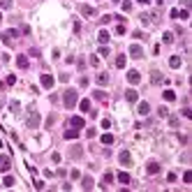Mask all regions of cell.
Listing matches in <instances>:
<instances>
[{"label": "cell", "mask_w": 192, "mask_h": 192, "mask_svg": "<svg viewBox=\"0 0 192 192\" xmlns=\"http://www.w3.org/2000/svg\"><path fill=\"white\" fill-rule=\"evenodd\" d=\"M76 100H79V93H76L74 88H67V90H65V95H63V102H65V107H67V109H74Z\"/></svg>", "instance_id": "obj_1"}, {"label": "cell", "mask_w": 192, "mask_h": 192, "mask_svg": "<svg viewBox=\"0 0 192 192\" xmlns=\"http://www.w3.org/2000/svg\"><path fill=\"white\" fill-rule=\"evenodd\" d=\"M37 125H39V114H37V111H30V116H28V128L37 130Z\"/></svg>", "instance_id": "obj_2"}, {"label": "cell", "mask_w": 192, "mask_h": 192, "mask_svg": "<svg viewBox=\"0 0 192 192\" xmlns=\"http://www.w3.org/2000/svg\"><path fill=\"white\" fill-rule=\"evenodd\" d=\"M9 167H12V160H9L7 155H0V174L9 171Z\"/></svg>", "instance_id": "obj_3"}, {"label": "cell", "mask_w": 192, "mask_h": 192, "mask_svg": "<svg viewBox=\"0 0 192 192\" xmlns=\"http://www.w3.org/2000/svg\"><path fill=\"white\" fill-rule=\"evenodd\" d=\"M0 37H2V42H5V44H9L14 37H19V30H5Z\"/></svg>", "instance_id": "obj_4"}, {"label": "cell", "mask_w": 192, "mask_h": 192, "mask_svg": "<svg viewBox=\"0 0 192 192\" xmlns=\"http://www.w3.org/2000/svg\"><path fill=\"white\" fill-rule=\"evenodd\" d=\"M130 56H132V58H144V49L137 46V44H132V46H130Z\"/></svg>", "instance_id": "obj_5"}, {"label": "cell", "mask_w": 192, "mask_h": 192, "mask_svg": "<svg viewBox=\"0 0 192 192\" xmlns=\"http://www.w3.org/2000/svg\"><path fill=\"white\" fill-rule=\"evenodd\" d=\"M118 160H121V164L130 167V164H132V155H130V151H123V153L118 155Z\"/></svg>", "instance_id": "obj_6"}, {"label": "cell", "mask_w": 192, "mask_h": 192, "mask_svg": "<svg viewBox=\"0 0 192 192\" xmlns=\"http://www.w3.org/2000/svg\"><path fill=\"white\" fill-rule=\"evenodd\" d=\"M128 81L130 83H139V81H141V74H139L137 69H132V72H128Z\"/></svg>", "instance_id": "obj_7"}, {"label": "cell", "mask_w": 192, "mask_h": 192, "mask_svg": "<svg viewBox=\"0 0 192 192\" xmlns=\"http://www.w3.org/2000/svg\"><path fill=\"white\" fill-rule=\"evenodd\" d=\"M79 12H81L83 16H93V14H95V9H93L90 5H79Z\"/></svg>", "instance_id": "obj_8"}, {"label": "cell", "mask_w": 192, "mask_h": 192, "mask_svg": "<svg viewBox=\"0 0 192 192\" xmlns=\"http://www.w3.org/2000/svg\"><path fill=\"white\" fill-rule=\"evenodd\" d=\"M39 81H42V86H44V88H51V86H53V76H51V74H42V79H39Z\"/></svg>", "instance_id": "obj_9"}, {"label": "cell", "mask_w": 192, "mask_h": 192, "mask_svg": "<svg viewBox=\"0 0 192 192\" xmlns=\"http://www.w3.org/2000/svg\"><path fill=\"white\" fill-rule=\"evenodd\" d=\"M146 171H148V174L153 176V174H158V171H160V164H158V162H148V167H146Z\"/></svg>", "instance_id": "obj_10"}, {"label": "cell", "mask_w": 192, "mask_h": 192, "mask_svg": "<svg viewBox=\"0 0 192 192\" xmlns=\"http://www.w3.org/2000/svg\"><path fill=\"white\" fill-rule=\"evenodd\" d=\"M95 81L100 83V86H107V83H109V74H104V72H102V74H97Z\"/></svg>", "instance_id": "obj_11"}, {"label": "cell", "mask_w": 192, "mask_h": 192, "mask_svg": "<svg viewBox=\"0 0 192 192\" xmlns=\"http://www.w3.org/2000/svg\"><path fill=\"white\" fill-rule=\"evenodd\" d=\"M139 114H141V116H148V114H151V107H148V102H141V104H139Z\"/></svg>", "instance_id": "obj_12"}, {"label": "cell", "mask_w": 192, "mask_h": 192, "mask_svg": "<svg viewBox=\"0 0 192 192\" xmlns=\"http://www.w3.org/2000/svg\"><path fill=\"white\" fill-rule=\"evenodd\" d=\"M83 125H86V123H83V118H81V116H74V118H72V128H83Z\"/></svg>", "instance_id": "obj_13"}, {"label": "cell", "mask_w": 192, "mask_h": 192, "mask_svg": "<svg viewBox=\"0 0 192 192\" xmlns=\"http://www.w3.org/2000/svg\"><path fill=\"white\" fill-rule=\"evenodd\" d=\"M137 90H132V88H130V90H125V100H128V102H137Z\"/></svg>", "instance_id": "obj_14"}, {"label": "cell", "mask_w": 192, "mask_h": 192, "mask_svg": "<svg viewBox=\"0 0 192 192\" xmlns=\"http://www.w3.org/2000/svg\"><path fill=\"white\" fill-rule=\"evenodd\" d=\"M16 65H19L21 69H26V67H28V58H26V56H19V58H16Z\"/></svg>", "instance_id": "obj_15"}, {"label": "cell", "mask_w": 192, "mask_h": 192, "mask_svg": "<svg viewBox=\"0 0 192 192\" xmlns=\"http://www.w3.org/2000/svg\"><path fill=\"white\" fill-rule=\"evenodd\" d=\"M164 102H174V100H176V93H174V90H164Z\"/></svg>", "instance_id": "obj_16"}, {"label": "cell", "mask_w": 192, "mask_h": 192, "mask_svg": "<svg viewBox=\"0 0 192 192\" xmlns=\"http://www.w3.org/2000/svg\"><path fill=\"white\" fill-rule=\"evenodd\" d=\"M76 137H79V130L74 128V130H67V132H65V139H76Z\"/></svg>", "instance_id": "obj_17"}, {"label": "cell", "mask_w": 192, "mask_h": 192, "mask_svg": "<svg viewBox=\"0 0 192 192\" xmlns=\"http://www.w3.org/2000/svg\"><path fill=\"white\" fill-rule=\"evenodd\" d=\"M97 39H100L102 44H107V42H109V32H107V30H100V35H97Z\"/></svg>", "instance_id": "obj_18"}, {"label": "cell", "mask_w": 192, "mask_h": 192, "mask_svg": "<svg viewBox=\"0 0 192 192\" xmlns=\"http://www.w3.org/2000/svg\"><path fill=\"white\" fill-rule=\"evenodd\" d=\"M169 65H171L174 69H176V67H181V58H178V56H171V58H169Z\"/></svg>", "instance_id": "obj_19"}, {"label": "cell", "mask_w": 192, "mask_h": 192, "mask_svg": "<svg viewBox=\"0 0 192 192\" xmlns=\"http://www.w3.org/2000/svg\"><path fill=\"white\" fill-rule=\"evenodd\" d=\"M81 188H83V190H93V178H88V176H86V178H83V185H81Z\"/></svg>", "instance_id": "obj_20"}, {"label": "cell", "mask_w": 192, "mask_h": 192, "mask_svg": "<svg viewBox=\"0 0 192 192\" xmlns=\"http://www.w3.org/2000/svg\"><path fill=\"white\" fill-rule=\"evenodd\" d=\"M125 63H128V60H125V56H118V58H116V67H118V69H123Z\"/></svg>", "instance_id": "obj_21"}, {"label": "cell", "mask_w": 192, "mask_h": 192, "mask_svg": "<svg viewBox=\"0 0 192 192\" xmlns=\"http://www.w3.org/2000/svg\"><path fill=\"white\" fill-rule=\"evenodd\" d=\"M118 183H130V174L121 171V174H118Z\"/></svg>", "instance_id": "obj_22"}, {"label": "cell", "mask_w": 192, "mask_h": 192, "mask_svg": "<svg viewBox=\"0 0 192 192\" xmlns=\"http://www.w3.org/2000/svg\"><path fill=\"white\" fill-rule=\"evenodd\" d=\"M79 109H81V111H88V109H90V100H81Z\"/></svg>", "instance_id": "obj_23"}, {"label": "cell", "mask_w": 192, "mask_h": 192, "mask_svg": "<svg viewBox=\"0 0 192 192\" xmlns=\"http://www.w3.org/2000/svg\"><path fill=\"white\" fill-rule=\"evenodd\" d=\"M102 144H114V134H102Z\"/></svg>", "instance_id": "obj_24"}, {"label": "cell", "mask_w": 192, "mask_h": 192, "mask_svg": "<svg viewBox=\"0 0 192 192\" xmlns=\"http://www.w3.org/2000/svg\"><path fill=\"white\" fill-rule=\"evenodd\" d=\"M2 185H5V188H12V185H14V178H12V176H5V178H2Z\"/></svg>", "instance_id": "obj_25"}, {"label": "cell", "mask_w": 192, "mask_h": 192, "mask_svg": "<svg viewBox=\"0 0 192 192\" xmlns=\"http://www.w3.org/2000/svg\"><path fill=\"white\" fill-rule=\"evenodd\" d=\"M12 5H14L12 0H0V7H2V9H12Z\"/></svg>", "instance_id": "obj_26"}, {"label": "cell", "mask_w": 192, "mask_h": 192, "mask_svg": "<svg viewBox=\"0 0 192 192\" xmlns=\"http://www.w3.org/2000/svg\"><path fill=\"white\" fill-rule=\"evenodd\" d=\"M139 19H141V23H144V26H151V16H148V14H141Z\"/></svg>", "instance_id": "obj_27"}, {"label": "cell", "mask_w": 192, "mask_h": 192, "mask_svg": "<svg viewBox=\"0 0 192 192\" xmlns=\"http://www.w3.org/2000/svg\"><path fill=\"white\" fill-rule=\"evenodd\" d=\"M69 176H72L74 181H79V178H81V171H79V169H72V171H69Z\"/></svg>", "instance_id": "obj_28"}, {"label": "cell", "mask_w": 192, "mask_h": 192, "mask_svg": "<svg viewBox=\"0 0 192 192\" xmlns=\"http://www.w3.org/2000/svg\"><path fill=\"white\" fill-rule=\"evenodd\" d=\"M151 79H153V83H160V81H162L160 72H153V76H151Z\"/></svg>", "instance_id": "obj_29"}, {"label": "cell", "mask_w": 192, "mask_h": 192, "mask_svg": "<svg viewBox=\"0 0 192 192\" xmlns=\"http://www.w3.org/2000/svg\"><path fill=\"white\" fill-rule=\"evenodd\" d=\"M158 114H160L162 118H167V116H169V111H167V107H160V109H158Z\"/></svg>", "instance_id": "obj_30"}, {"label": "cell", "mask_w": 192, "mask_h": 192, "mask_svg": "<svg viewBox=\"0 0 192 192\" xmlns=\"http://www.w3.org/2000/svg\"><path fill=\"white\" fill-rule=\"evenodd\" d=\"M183 181H185V183H192V171H185V174H183Z\"/></svg>", "instance_id": "obj_31"}, {"label": "cell", "mask_w": 192, "mask_h": 192, "mask_svg": "<svg viewBox=\"0 0 192 192\" xmlns=\"http://www.w3.org/2000/svg\"><path fill=\"white\" fill-rule=\"evenodd\" d=\"M178 16H181V19H185V21H188V19H190V12H188V9H183V12H178Z\"/></svg>", "instance_id": "obj_32"}, {"label": "cell", "mask_w": 192, "mask_h": 192, "mask_svg": "<svg viewBox=\"0 0 192 192\" xmlns=\"http://www.w3.org/2000/svg\"><path fill=\"white\" fill-rule=\"evenodd\" d=\"M164 42H167V44L174 42V32H164Z\"/></svg>", "instance_id": "obj_33"}, {"label": "cell", "mask_w": 192, "mask_h": 192, "mask_svg": "<svg viewBox=\"0 0 192 192\" xmlns=\"http://www.w3.org/2000/svg\"><path fill=\"white\" fill-rule=\"evenodd\" d=\"M169 125L174 130H178V118H169Z\"/></svg>", "instance_id": "obj_34"}, {"label": "cell", "mask_w": 192, "mask_h": 192, "mask_svg": "<svg viewBox=\"0 0 192 192\" xmlns=\"http://www.w3.org/2000/svg\"><path fill=\"white\" fill-rule=\"evenodd\" d=\"M12 83H16V76H14V74H9V76H7V86H12Z\"/></svg>", "instance_id": "obj_35"}, {"label": "cell", "mask_w": 192, "mask_h": 192, "mask_svg": "<svg viewBox=\"0 0 192 192\" xmlns=\"http://www.w3.org/2000/svg\"><path fill=\"white\" fill-rule=\"evenodd\" d=\"M132 37H137V39H144V32H141V30H134V32H132Z\"/></svg>", "instance_id": "obj_36"}, {"label": "cell", "mask_w": 192, "mask_h": 192, "mask_svg": "<svg viewBox=\"0 0 192 192\" xmlns=\"http://www.w3.org/2000/svg\"><path fill=\"white\" fill-rule=\"evenodd\" d=\"M123 9H125V12H130V9H132V2H130V0H125V2H123Z\"/></svg>", "instance_id": "obj_37"}, {"label": "cell", "mask_w": 192, "mask_h": 192, "mask_svg": "<svg viewBox=\"0 0 192 192\" xmlns=\"http://www.w3.org/2000/svg\"><path fill=\"white\" fill-rule=\"evenodd\" d=\"M114 181V174H104V183H111Z\"/></svg>", "instance_id": "obj_38"}, {"label": "cell", "mask_w": 192, "mask_h": 192, "mask_svg": "<svg viewBox=\"0 0 192 192\" xmlns=\"http://www.w3.org/2000/svg\"><path fill=\"white\" fill-rule=\"evenodd\" d=\"M167 181H169V183H176V174H174V171H171V174H169V176H167Z\"/></svg>", "instance_id": "obj_39"}, {"label": "cell", "mask_w": 192, "mask_h": 192, "mask_svg": "<svg viewBox=\"0 0 192 192\" xmlns=\"http://www.w3.org/2000/svg\"><path fill=\"white\" fill-rule=\"evenodd\" d=\"M102 128H104V130L111 128V121H109V118H104V121H102Z\"/></svg>", "instance_id": "obj_40"}, {"label": "cell", "mask_w": 192, "mask_h": 192, "mask_svg": "<svg viewBox=\"0 0 192 192\" xmlns=\"http://www.w3.org/2000/svg\"><path fill=\"white\" fill-rule=\"evenodd\" d=\"M116 32H118V35H123V32H125V26H123V23H118V28H116Z\"/></svg>", "instance_id": "obj_41"}, {"label": "cell", "mask_w": 192, "mask_h": 192, "mask_svg": "<svg viewBox=\"0 0 192 192\" xmlns=\"http://www.w3.org/2000/svg\"><path fill=\"white\" fill-rule=\"evenodd\" d=\"M139 2H141V5H148V2H151V0H139Z\"/></svg>", "instance_id": "obj_42"}, {"label": "cell", "mask_w": 192, "mask_h": 192, "mask_svg": "<svg viewBox=\"0 0 192 192\" xmlns=\"http://www.w3.org/2000/svg\"><path fill=\"white\" fill-rule=\"evenodd\" d=\"M0 21H2V14H0Z\"/></svg>", "instance_id": "obj_43"}]
</instances>
